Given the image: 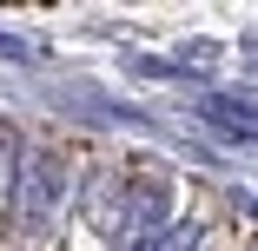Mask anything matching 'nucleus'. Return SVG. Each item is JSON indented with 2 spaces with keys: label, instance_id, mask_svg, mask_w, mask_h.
I'll list each match as a JSON object with an SVG mask.
<instances>
[{
  "label": "nucleus",
  "instance_id": "nucleus-1",
  "mask_svg": "<svg viewBox=\"0 0 258 251\" xmlns=\"http://www.w3.org/2000/svg\"><path fill=\"white\" fill-rule=\"evenodd\" d=\"M73 185H80V172H73V159L60 152V145H33L27 152V172H20V198H14V225L27 231H53V218L67 212V198H73Z\"/></svg>",
  "mask_w": 258,
  "mask_h": 251
},
{
  "label": "nucleus",
  "instance_id": "nucleus-2",
  "mask_svg": "<svg viewBox=\"0 0 258 251\" xmlns=\"http://www.w3.org/2000/svg\"><path fill=\"white\" fill-rule=\"evenodd\" d=\"M27 152H33V145L7 126V119H0V212H7L14 218V198H20V172H27Z\"/></svg>",
  "mask_w": 258,
  "mask_h": 251
},
{
  "label": "nucleus",
  "instance_id": "nucleus-3",
  "mask_svg": "<svg viewBox=\"0 0 258 251\" xmlns=\"http://www.w3.org/2000/svg\"><path fill=\"white\" fill-rule=\"evenodd\" d=\"M251 251H258V244H251Z\"/></svg>",
  "mask_w": 258,
  "mask_h": 251
}]
</instances>
